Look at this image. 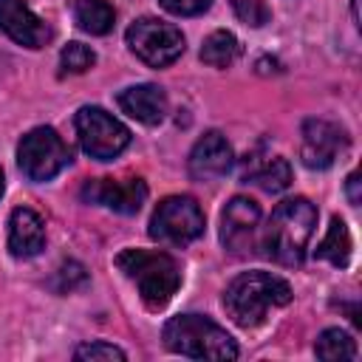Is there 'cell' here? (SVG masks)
<instances>
[{
	"label": "cell",
	"mask_w": 362,
	"mask_h": 362,
	"mask_svg": "<svg viewBox=\"0 0 362 362\" xmlns=\"http://www.w3.org/2000/svg\"><path fill=\"white\" fill-rule=\"evenodd\" d=\"M85 204L107 206L119 215H136L147 198V184L139 175L127 178H88L79 189Z\"/></svg>",
	"instance_id": "9c48e42d"
},
{
	"label": "cell",
	"mask_w": 362,
	"mask_h": 362,
	"mask_svg": "<svg viewBox=\"0 0 362 362\" xmlns=\"http://www.w3.org/2000/svg\"><path fill=\"white\" fill-rule=\"evenodd\" d=\"M348 150V133L328 119H305L300 139V158L308 170H328Z\"/></svg>",
	"instance_id": "30bf717a"
},
{
	"label": "cell",
	"mask_w": 362,
	"mask_h": 362,
	"mask_svg": "<svg viewBox=\"0 0 362 362\" xmlns=\"http://www.w3.org/2000/svg\"><path fill=\"white\" fill-rule=\"evenodd\" d=\"M257 223H260V204L246 195H235L221 212V243L238 257L252 255Z\"/></svg>",
	"instance_id": "8fae6325"
},
{
	"label": "cell",
	"mask_w": 362,
	"mask_h": 362,
	"mask_svg": "<svg viewBox=\"0 0 362 362\" xmlns=\"http://www.w3.org/2000/svg\"><path fill=\"white\" fill-rule=\"evenodd\" d=\"M232 8L238 14V20L252 28H260L272 20V8L266 6V0H232Z\"/></svg>",
	"instance_id": "603a6c76"
},
{
	"label": "cell",
	"mask_w": 362,
	"mask_h": 362,
	"mask_svg": "<svg viewBox=\"0 0 362 362\" xmlns=\"http://www.w3.org/2000/svg\"><path fill=\"white\" fill-rule=\"evenodd\" d=\"M235 161V153H232V144L226 141L223 133L218 130H206L189 150V158H187V170L195 181H215V178H223L229 173Z\"/></svg>",
	"instance_id": "7c38bea8"
},
{
	"label": "cell",
	"mask_w": 362,
	"mask_h": 362,
	"mask_svg": "<svg viewBox=\"0 0 362 362\" xmlns=\"http://www.w3.org/2000/svg\"><path fill=\"white\" fill-rule=\"evenodd\" d=\"M243 181L260 187L263 192L277 195V192L288 189V184H291V164L283 156H269L263 161H255L252 158V167H246Z\"/></svg>",
	"instance_id": "2e32d148"
},
{
	"label": "cell",
	"mask_w": 362,
	"mask_h": 362,
	"mask_svg": "<svg viewBox=\"0 0 362 362\" xmlns=\"http://www.w3.org/2000/svg\"><path fill=\"white\" fill-rule=\"evenodd\" d=\"M74 127L82 150L96 161H113L130 144V130L116 116H110L96 105L79 107L74 116Z\"/></svg>",
	"instance_id": "8992f818"
},
{
	"label": "cell",
	"mask_w": 362,
	"mask_h": 362,
	"mask_svg": "<svg viewBox=\"0 0 362 362\" xmlns=\"http://www.w3.org/2000/svg\"><path fill=\"white\" fill-rule=\"evenodd\" d=\"M116 269L136 283L139 297L150 311H161L181 286V266L167 252L122 249L116 255Z\"/></svg>",
	"instance_id": "3957f363"
},
{
	"label": "cell",
	"mask_w": 362,
	"mask_h": 362,
	"mask_svg": "<svg viewBox=\"0 0 362 362\" xmlns=\"http://www.w3.org/2000/svg\"><path fill=\"white\" fill-rule=\"evenodd\" d=\"M351 232H348V226H345V221L339 218V215H334L331 218V226H328V232H325V238L320 240V246L314 249V255L320 257V260H328L331 266H337V269H345L348 266V260H351Z\"/></svg>",
	"instance_id": "e0dca14e"
},
{
	"label": "cell",
	"mask_w": 362,
	"mask_h": 362,
	"mask_svg": "<svg viewBox=\"0 0 362 362\" xmlns=\"http://www.w3.org/2000/svg\"><path fill=\"white\" fill-rule=\"evenodd\" d=\"M127 48L150 68H167L184 54V34L178 25L164 23L158 17H141L136 20L127 34Z\"/></svg>",
	"instance_id": "ba28073f"
},
{
	"label": "cell",
	"mask_w": 362,
	"mask_h": 362,
	"mask_svg": "<svg viewBox=\"0 0 362 362\" xmlns=\"http://www.w3.org/2000/svg\"><path fill=\"white\" fill-rule=\"evenodd\" d=\"M161 339L173 354L189 359H235L240 354L235 339L226 334V328H221L215 320L204 314L170 317L164 322Z\"/></svg>",
	"instance_id": "277c9868"
},
{
	"label": "cell",
	"mask_w": 362,
	"mask_h": 362,
	"mask_svg": "<svg viewBox=\"0 0 362 362\" xmlns=\"http://www.w3.org/2000/svg\"><path fill=\"white\" fill-rule=\"evenodd\" d=\"M291 286L272 274V272H243L238 274L226 291H223V308L232 317V322H238L240 328H257L269 308H283L291 303Z\"/></svg>",
	"instance_id": "7a4b0ae2"
},
{
	"label": "cell",
	"mask_w": 362,
	"mask_h": 362,
	"mask_svg": "<svg viewBox=\"0 0 362 362\" xmlns=\"http://www.w3.org/2000/svg\"><path fill=\"white\" fill-rule=\"evenodd\" d=\"M314 229H317V206L303 195L286 198L283 204H277V209L266 223L263 232L266 257L288 269L300 266L314 238Z\"/></svg>",
	"instance_id": "6da1fadb"
},
{
	"label": "cell",
	"mask_w": 362,
	"mask_h": 362,
	"mask_svg": "<svg viewBox=\"0 0 362 362\" xmlns=\"http://www.w3.org/2000/svg\"><path fill=\"white\" fill-rule=\"evenodd\" d=\"M88 283V272L82 263L76 260H65L57 272H54V280H51V288L59 291V294H71L76 288H82Z\"/></svg>",
	"instance_id": "7402d4cb"
},
{
	"label": "cell",
	"mask_w": 362,
	"mask_h": 362,
	"mask_svg": "<svg viewBox=\"0 0 362 362\" xmlns=\"http://www.w3.org/2000/svg\"><path fill=\"white\" fill-rule=\"evenodd\" d=\"M170 14H178V17H195V14H204L212 0H158Z\"/></svg>",
	"instance_id": "d4e9b609"
},
{
	"label": "cell",
	"mask_w": 362,
	"mask_h": 362,
	"mask_svg": "<svg viewBox=\"0 0 362 362\" xmlns=\"http://www.w3.org/2000/svg\"><path fill=\"white\" fill-rule=\"evenodd\" d=\"M74 359H127V354L122 351V348H116V345H110V342H102V339H96V342H85V345H79L76 351H74Z\"/></svg>",
	"instance_id": "cb8c5ba5"
},
{
	"label": "cell",
	"mask_w": 362,
	"mask_h": 362,
	"mask_svg": "<svg viewBox=\"0 0 362 362\" xmlns=\"http://www.w3.org/2000/svg\"><path fill=\"white\" fill-rule=\"evenodd\" d=\"M42 249H45L42 218L28 206L11 209V215H8V252L17 260H28V257H37Z\"/></svg>",
	"instance_id": "5bb4252c"
},
{
	"label": "cell",
	"mask_w": 362,
	"mask_h": 362,
	"mask_svg": "<svg viewBox=\"0 0 362 362\" xmlns=\"http://www.w3.org/2000/svg\"><path fill=\"white\" fill-rule=\"evenodd\" d=\"M345 187H348V198H351V204L356 206V204H359V173H351Z\"/></svg>",
	"instance_id": "484cf974"
},
{
	"label": "cell",
	"mask_w": 362,
	"mask_h": 362,
	"mask_svg": "<svg viewBox=\"0 0 362 362\" xmlns=\"http://www.w3.org/2000/svg\"><path fill=\"white\" fill-rule=\"evenodd\" d=\"M74 20L85 34L102 37L113 28L116 23V11L107 0H76L74 3Z\"/></svg>",
	"instance_id": "ac0fdd59"
},
{
	"label": "cell",
	"mask_w": 362,
	"mask_h": 362,
	"mask_svg": "<svg viewBox=\"0 0 362 362\" xmlns=\"http://www.w3.org/2000/svg\"><path fill=\"white\" fill-rule=\"evenodd\" d=\"M3 192H6V175H3V167H0V198H3Z\"/></svg>",
	"instance_id": "4316f807"
},
{
	"label": "cell",
	"mask_w": 362,
	"mask_h": 362,
	"mask_svg": "<svg viewBox=\"0 0 362 362\" xmlns=\"http://www.w3.org/2000/svg\"><path fill=\"white\" fill-rule=\"evenodd\" d=\"M0 31L25 48H42L51 40V28L28 8L25 0H0Z\"/></svg>",
	"instance_id": "4fadbf2b"
},
{
	"label": "cell",
	"mask_w": 362,
	"mask_h": 362,
	"mask_svg": "<svg viewBox=\"0 0 362 362\" xmlns=\"http://www.w3.org/2000/svg\"><path fill=\"white\" fill-rule=\"evenodd\" d=\"M238 57H240V42H238V37H235L232 31H226V28L212 31V34L204 40V45H201V59H204L206 65H212V68H229Z\"/></svg>",
	"instance_id": "d6986e66"
},
{
	"label": "cell",
	"mask_w": 362,
	"mask_h": 362,
	"mask_svg": "<svg viewBox=\"0 0 362 362\" xmlns=\"http://www.w3.org/2000/svg\"><path fill=\"white\" fill-rule=\"evenodd\" d=\"M314 354L320 359H356V339L342 331V328H325L317 342H314Z\"/></svg>",
	"instance_id": "ffe728a7"
},
{
	"label": "cell",
	"mask_w": 362,
	"mask_h": 362,
	"mask_svg": "<svg viewBox=\"0 0 362 362\" xmlns=\"http://www.w3.org/2000/svg\"><path fill=\"white\" fill-rule=\"evenodd\" d=\"M206 218L195 198L170 195L164 198L150 218V238L167 246H187L204 235Z\"/></svg>",
	"instance_id": "52a82bcc"
},
{
	"label": "cell",
	"mask_w": 362,
	"mask_h": 362,
	"mask_svg": "<svg viewBox=\"0 0 362 362\" xmlns=\"http://www.w3.org/2000/svg\"><path fill=\"white\" fill-rule=\"evenodd\" d=\"M93 62H96V54L85 42H68L59 51V68H62V74H85L88 68H93Z\"/></svg>",
	"instance_id": "44dd1931"
},
{
	"label": "cell",
	"mask_w": 362,
	"mask_h": 362,
	"mask_svg": "<svg viewBox=\"0 0 362 362\" xmlns=\"http://www.w3.org/2000/svg\"><path fill=\"white\" fill-rule=\"evenodd\" d=\"M119 107L130 119L153 127V124H161L164 116H167V93L153 82L130 85V88H124L119 93Z\"/></svg>",
	"instance_id": "9a60e30c"
},
{
	"label": "cell",
	"mask_w": 362,
	"mask_h": 362,
	"mask_svg": "<svg viewBox=\"0 0 362 362\" xmlns=\"http://www.w3.org/2000/svg\"><path fill=\"white\" fill-rule=\"evenodd\" d=\"M17 164L28 181H51L71 164V150L54 127H34L17 144Z\"/></svg>",
	"instance_id": "5b68a950"
}]
</instances>
